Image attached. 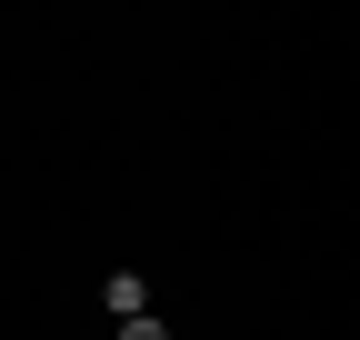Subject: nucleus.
<instances>
[{
  "mask_svg": "<svg viewBox=\"0 0 360 340\" xmlns=\"http://www.w3.org/2000/svg\"><path fill=\"white\" fill-rule=\"evenodd\" d=\"M101 301H110L120 320H141V310H150V280H141V270H110V280H101Z\"/></svg>",
  "mask_w": 360,
  "mask_h": 340,
  "instance_id": "1",
  "label": "nucleus"
},
{
  "mask_svg": "<svg viewBox=\"0 0 360 340\" xmlns=\"http://www.w3.org/2000/svg\"><path fill=\"white\" fill-rule=\"evenodd\" d=\"M120 340H170V330H160V320L141 310V320H120Z\"/></svg>",
  "mask_w": 360,
  "mask_h": 340,
  "instance_id": "2",
  "label": "nucleus"
}]
</instances>
